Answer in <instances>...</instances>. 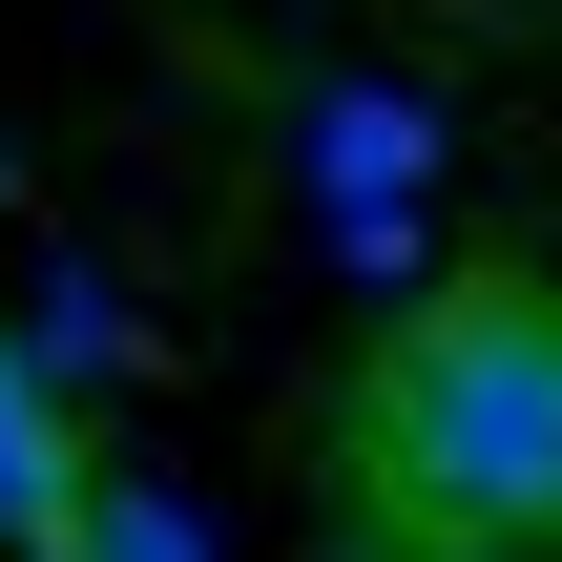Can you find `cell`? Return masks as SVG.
Masks as SVG:
<instances>
[{
  "label": "cell",
  "instance_id": "obj_3",
  "mask_svg": "<svg viewBox=\"0 0 562 562\" xmlns=\"http://www.w3.org/2000/svg\"><path fill=\"white\" fill-rule=\"evenodd\" d=\"M83 480H104V459H83L63 375H42V355L0 334V562H42V542H63V521H83Z\"/></svg>",
  "mask_w": 562,
  "mask_h": 562
},
{
  "label": "cell",
  "instance_id": "obj_5",
  "mask_svg": "<svg viewBox=\"0 0 562 562\" xmlns=\"http://www.w3.org/2000/svg\"><path fill=\"white\" fill-rule=\"evenodd\" d=\"M63 562H209V521H188L167 480H83V521H63Z\"/></svg>",
  "mask_w": 562,
  "mask_h": 562
},
{
  "label": "cell",
  "instance_id": "obj_6",
  "mask_svg": "<svg viewBox=\"0 0 562 562\" xmlns=\"http://www.w3.org/2000/svg\"><path fill=\"white\" fill-rule=\"evenodd\" d=\"M313 250H334L355 292H417V271H438V209H375V229H313Z\"/></svg>",
  "mask_w": 562,
  "mask_h": 562
},
{
  "label": "cell",
  "instance_id": "obj_1",
  "mask_svg": "<svg viewBox=\"0 0 562 562\" xmlns=\"http://www.w3.org/2000/svg\"><path fill=\"white\" fill-rule=\"evenodd\" d=\"M355 480L438 562H562V292L542 271H459L375 334Z\"/></svg>",
  "mask_w": 562,
  "mask_h": 562
},
{
  "label": "cell",
  "instance_id": "obj_2",
  "mask_svg": "<svg viewBox=\"0 0 562 562\" xmlns=\"http://www.w3.org/2000/svg\"><path fill=\"white\" fill-rule=\"evenodd\" d=\"M292 167H313V229L438 209V104H417V83H313V104H292Z\"/></svg>",
  "mask_w": 562,
  "mask_h": 562
},
{
  "label": "cell",
  "instance_id": "obj_4",
  "mask_svg": "<svg viewBox=\"0 0 562 562\" xmlns=\"http://www.w3.org/2000/svg\"><path fill=\"white\" fill-rule=\"evenodd\" d=\"M21 355H42L63 396H83V375H125V355H146V334H125V271H42V313H21Z\"/></svg>",
  "mask_w": 562,
  "mask_h": 562
},
{
  "label": "cell",
  "instance_id": "obj_8",
  "mask_svg": "<svg viewBox=\"0 0 562 562\" xmlns=\"http://www.w3.org/2000/svg\"><path fill=\"white\" fill-rule=\"evenodd\" d=\"M42 562H63V542H42Z\"/></svg>",
  "mask_w": 562,
  "mask_h": 562
},
{
  "label": "cell",
  "instance_id": "obj_7",
  "mask_svg": "<svg viewBox=\"0 0 562 562\" xmlns=\"http://www.w3.org/2000/svg\"><path fill=\"white\" fill-rule=\"evenodd\" d=\"M334 562H375V542H334Z\"/></svg>",
  "mask_w": 562,
  "mask_h": 562
}]
</instances>
